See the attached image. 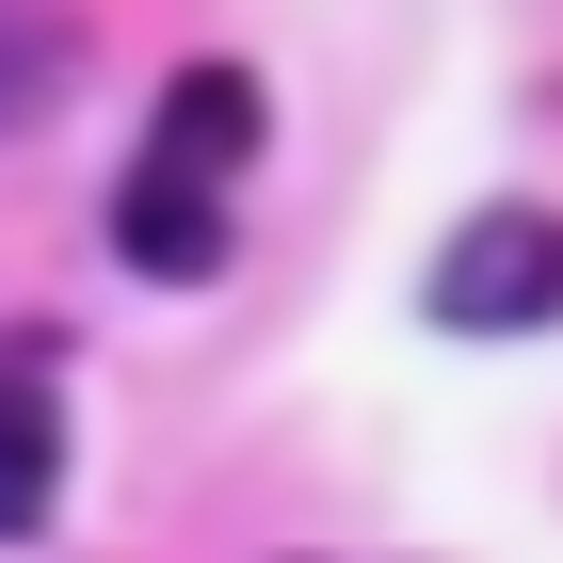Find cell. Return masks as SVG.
Masks as SVG:
<instances>
[{"mask_svg":"<svg viewBox=\"0 0 563 563\" xmlns=\"http://www.w3.org/2000/svg\"><path fill=\"white\" fill-rule=\"evenodd\" d=\"M434 322H451V339H531V322H563V225L548 210H467L451 258H434Z\"/></svg>","mask_w":563,"mask_h":563,"instance_id":"obj_2","label":"cell"},{"mask_svg":"<svg viewBox=\"0 0 563 563\" xmlns=\"http://www.w3.org/2000/svg\"><path fill=\"white\" fill-rule=\"evenodd\" d=\"M0 434H16V531L48 516V467H65V402H48V354H16V387H0Z\"/></svg>","mask_w":563,"mask_h":563,"instance_id":"obj_3","label":"cell"},{"mask_svg":"<svg viewBox=\"0 0 563 563\" xmlns=\"http://www.w3.org/2000/svg\"><path fill=\"white\" fill-rule=\"evenodd\" d=\"M258 162V81L242 65H177L145 113V162L113 177V258L130 274H225V194Z\"/></svg>","mask_w":563,"mask_h":563,"instance_id":"obj_1","label":"cell"}]
</instances>
